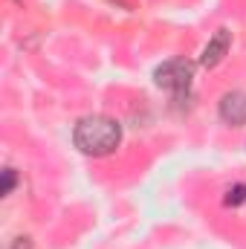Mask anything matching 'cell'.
Listing matches in <instances>:
<instances>
[{
	"mask_svg": "<svg viewBox=\"0 0 246 249\" xmlns=\"http://www.w3.org/2000/svg\"><path fill=\"white\" fill-rule=\"evenodd\" d=\"M72 142L87 157H107L122 145V124L102 113L84 116L72 127Z\"/></svg>",
	"mask_w": 246,
	"mask_h": 249,
	"instance_id": "1",
	"label": "cell"
},
{
	"mask_svg": "<svg viewBox=\"0 0 246 249\" xmlns=\"http://www.w3.org/2000/svg\"><path fill=\"white\" fill-rule=\"evenodd\" d=\"M191 78H194V64L188 58H171V61L159 64L154 70V81L162 87V90H171V93H183L191 87Z\"/></svg>",
	"mask_w": 246,
	"mask_h": 249,
	"instance_id": "2",
	"label": "cell"
},
{
	"mask_svg": "<svg viewBox=\"0 0 246 249\" xmlns=\"http://www.w3.org/2000/svg\"><path fill=\"white\" fill-rule=\"evenodd\" d=\"M217 113H220L223 122L232 124V127L246 124V93H241V90H229V93H223L220 102H217Z\"/></svg>",
	"mask_w": 246,
	"mask_h": 249,
	"instance_id": "3",
	"label": "cell"
},
{
	"mask_svg": "<svg viewBox=\"0 0 246 249\" xmlns=\"http://www.w3.org/2000/svg\"><path fill=\"white\" fill-rule=\"evenodd\" d=\"M229 50H232V32H229V29H217V32L211 35V41L206 44V50H203V55H200V64H203L206 70H211V67H217V64L229 55Z\"/></svg>",
	"mask_w": 246,
	"mask_h": 249,
	"instance_id": "4",
	"label": "cell"
},
{
	"mask_svg": "<svg viewBox=\"0 0 246 249\" xmlns=\"http://www.w3.org/2000/svg\"><path fill=\"white\" fill-rule=\"evenodd\" d=\"M244 203H246V186H244V183H235V186L226 188L223 206H229V209H238V206H244Z\"/></svg>",
	"mask_w": 246,
	"mask_h": 249,
	"instance_id": "5",
	"label": "cell"
},
{
	"mask_svg": "<svg viewBox=\"0 0 246 249\" xmlns=\"http://www.w3.org/2000/svg\"><path fill=\"white\" fill-rule=\"evenodd\" d=\"M18 186V174H15V168H3V197H9L12 191Z\"/></svg>",
	"mask_w": 246,
	"mask_h": 249,
	"instance_id": "6",
	"label": "cell"
},
{
	"mask_svg": "<svg viewBox=\"0 0 246 249\" xmlns=\"http://www.w3.org/2000/svg\"><path fill=\"white\" fill-rule=\"evenodd\" d=\"M9 249H32V241H29V238H15Z\"/></svg>",
	"mask_w": 246,
	"mask_h": 249,
	"instance_id": "7",
	"label": "cell"
}]
</instances>
